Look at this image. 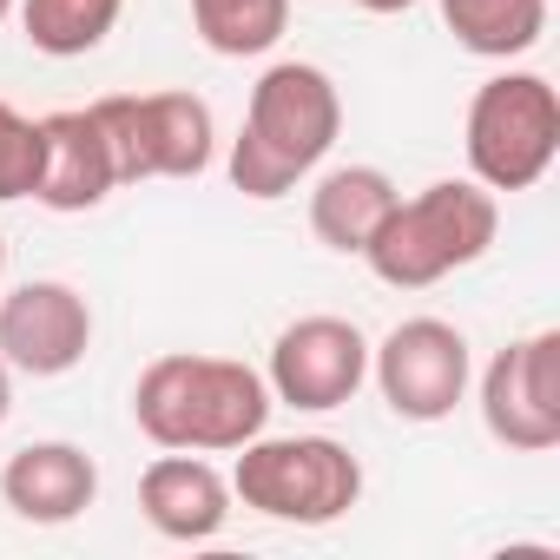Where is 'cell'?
Returning a JSON list of instances; mask_svg holds the SVG:
<instances>
[{"mask_svg": "<svg viewBox=\"0 0 560 560\" xmlns=\"http://www.w3.org/2000/svg\"><path fill=\"white\" fill-rule=\"evenodd\" d=\"M8 409H14V376H8V363H0V422H8Z\"/></svg>", "mask_w": 560, "mask_h": 560, "instance_id": "obj_20", "label": "cell"}, {"mask_svg": "<svg viewBox=\"0 0 560 560\" xmlns=\"http://www.w3.org/2000/svg\"><path fill=\"white\" fill-rule=\"evenodd\" d=\"M442 21L475 60H521L547 34V0H442Z\"/></svg>", "mask_w": 560, "mask_h": 560, "instance_id": "obj_15", "label": "cell"}, {"mask_svg": "<svg viewBox=\"0 0 560 560\" xmlns=\"http://www.w3.org/2000/svg\"><path fill=\"white\" fill-rule=\"evenodd\" d=\"M40 159H47L40 119H27L21 106L0 100V205H8V198H34V191H40Z\"/></svg>", "mask_w": 560, "mask_h": 560, "instance_id": "obj_18", "label": "cell"}, {"mask_svg": "<svg viewBox=\"0 0 560 560\" xmlns=\"http://www.w3.org/2000/svg\"><path fill=\"white\" fill-rule=\"evenodd\" d=\"M481 422L514 455L560 442V330H534L481 370Z\"/></svg>", "mask_w": 560, "mask_h": 560, "instance_id": "obj_8", "label": "cell"}, {"mask_svg": "<svg viewBox=\"0 0 560 560\" xmlns=\"http://www.w3.org/2000/svg\"><path fill=\"white\" fill-rule=\"evenodd\" d=\"M370 376L402 422H442L468 396V337L442 317H409L370 350Z\"/></svg>", "mask_w": 560, "mask_h": 560, "instance_id": "obj_7", "label": "cell"}, {"mask_svg": "<svg viewBox=\"0 0 560 560\" xmlns=\"http://www.w3.org/2000/svg\"><path fill=\"white\" fill-rule=\"evenodd\" d=\"M494 231H501V205H494L488 185L435 178L416 198L389 205V218L376 224L363 257H370V270L383 277L389 291H429V284H442V277L481 264Z\"/></svg>", "mask_w": 560, "mask_h": 560, "instance_id": "obj_3", "label": "cell"}, {"mask_svg": "<svg viewBox=\"0 0 560 560\" xmlns=\"http://www.w3.org/2000/svg\"><path fill=\"white\" fill-rule=\"evenodd\" d=\"M93 119L113 145L119 185L198 178L211 165V106L198 93H113L93 100Z\"/></svg>", "mask_w": 560, "mask_h": 560, "instance_id": "obj_6", "label": "cell"}, {"mask_svg": "<svg viewBox=\"0 0 560 560\" xmlns=\"http://www.w3.org/2000/svg\"><path fill=\"white\" fill-rule=\"evenodd\" d=\"M139 514L165 534V540H218L231 521V481L191 455V448H165L145 475H139Z\"/></svg>", "mask_w": 560, "mask_h": 560, "instance_id": "obj_11", "label": "cell"}, {"mask_svg": "<svg viewBox=\"0 0 560 560\" xmlns=\"http://www.w3.org/2000/svg\"><path fill=\"white\" fill-rule=\"evenodd\" d=\"M139 435L191 455H237L270 422V383L237 357H152L132 383Z\"/></svg>", "mask_w": 560, "mask_h": 560, "instance_id": "obj_2", "label": "cell"}, {"mask_svg": "<svg viewBox=\"0 0 560 560\" xmlns=\"http://www.w3.org/2000/svg\"><path fill=\"white\" fill-rule=\"evenodd\" d=\"M40 139H47V159H40V191L34 198L47 211H93L119 191V165H113V145H106L93 106L47 113Z\"/></svg>", "mask_w": 560, "mask_h": 560, "instance_id": "obj_13", "label": "cell"}, {"mask_svg": "<svg viewBox=\"0 0 560 560\" xmlns=\"http://www.w3.org/2000/svg\"><path fill=\"white\" fill-rule=\"evenodd\" d=\"M357 8H370V14H409L416 0H357Z\"/></svg>", "mask_w": 560, "mask_h": 560, "instance_id": "obj_19", "label": "cell"}, {"mask_svg": "<svg viewBox=\"0 0 560 560\" xmlns=\"http://www.w3.org/2000/svg\"><path fill=\"white\" fill-rule=\"evenodd\" d=\"M93 494H100V468L73 442H27V448L8 455V468H0V501L34 527L80 521L93 508Z\"/></svg>", "mask_w": 560, "mask_h": 560, "instance_id": "obj_12", "label": "cell"}, {"mask_svg": "<svg viewBox=\"0 0 560 560\" xmlns=\"http://www.w3.org/2000/svg\"><path fill=\"white\" fill-rule=\"evenodd\" d=\"M126 14V0H21V27L34 40V54L47 60H80L93 54Z\"/></svg>", "mask_w": 560, "mask_h": 560, "instance_id": "obj_16", "label": "cell"}, {"mask_svg": "<svg viewBox=\"0 0 560 560\" xmlns=\"http://www.w3.org/2000/svg\"><path fill=\"white\" fill-rule=\"evenodd\" d=\"M396 198L402 191L383 165H337L311 191V231H317V244H330L343 257H363V244L376 237V224L389 218Z\"/></svg>", "mask_w": 560, "mask_h": 560, "instance_id": "obj_14", "label": "cell"}, {"mask_svg": "<svg viewBox=\"0 0 560 560\" xmlns=\"http://www.w3.org/2000/svg\"><path fill=\"white\" fill-rule=\"evenodd\" d=\"M0 270H8V237H0Z\"/></svg>", "mask_w": 560, "mask_h": 560, "instance_id": "obj_22", "label": "cell"}, {"mask_svg": "<svg viewBox=\"0 0 560 560\" xmlns=\"http://www.w3.org/2000/svg\"><path fill=\"white\" fill-rule=\"evenodd\" d=\"M231 501L264 521L330 527L363 501V462L337 435H250L231 468Z\"/></svg>", "mask_w": 560, "mask_h": 560, "instance_id": "obj_4", "label": "cell"}, {"mask_svg": "<svg viewBox=\"0 0 560 560\" xmlns=\"http://www.w3.org/2000/svg\"><path fill=\"white\" fill-rule=\"evenodd\" d=\"M8 14H14V0H0V21H8Z\"/></svg>", "mask_w": 560, "mask_h": 560, "instance_id": "obj_21", "label": "cell"}, {"mask_svg": "<svg viewBox=\"0 0 560 560\" xmlns=\"http://www.w3.org/2000/svg\"><path fill=\"white\" fill-rule=\"evenodd\" d=\"M343 132V93L311 60H277L257 73L244 132L231 139V185L244 198H284L298 191Z\"/></svg>", "mask_w": 560, "mask_h": 560, "instance_id": "obj_1", "label": "cell"}, {"mask_svg": "<svg viewBox=\"0 0 560 560\" xmlns=\"http://www.w3.org/2000/svg\"><path fill=\"white\" fill-rule=\"evenodd\" d=\"M264 383H270V402H291L311 416L343 409L370 383V337L350 317H298L291 330H277Z\"/></svg>", "mask_w": 560, "mask_h": 560, "instance_id": "obj_9", "label": "cell"}, {"mask_svg": "<svg viewBox=\"0 0 560 560\" xmlns=\"http://www.w3.org/2000/svg\"><path fill=\"white\" fill-rule=\"evenodd\" d=\"M93 350V304L60 284L34 277L21 291H0V363L21 376H67Z\"/></svg>", "mask_w": 560, "mask_h": 560, "instance_id": "obj_10", "label": "cell"}, {"mask_svg": "<svg viewBox=\"0 0 560 560\" xmlns=\"http://www.w3.org/2000/svg\"><path fill=\"white\" fill-rule=\"evenodd\" d=\"M191 27L211 54L224 60H250L270 54L291 27V0H191Z\"/></svg>", "mask_w": 560, "mask_h": 560, "instance_id": "obj_17", "label": "cell"}, {"mask_svg": "<svg viewBox=\"0 0 560 560\" xmlns=\"http://www.w3.org/2000/svg\"><path fill=\"white\" fill-rule=\"evenodd\" d=\"M468 178L488 191H534L560 159V93L547 73H494L468 100Z\"/></svg>", "mask_w": 560, "mask_h": 560, "instance_id": "obj_5", "label": "cell"}]
</instances>
